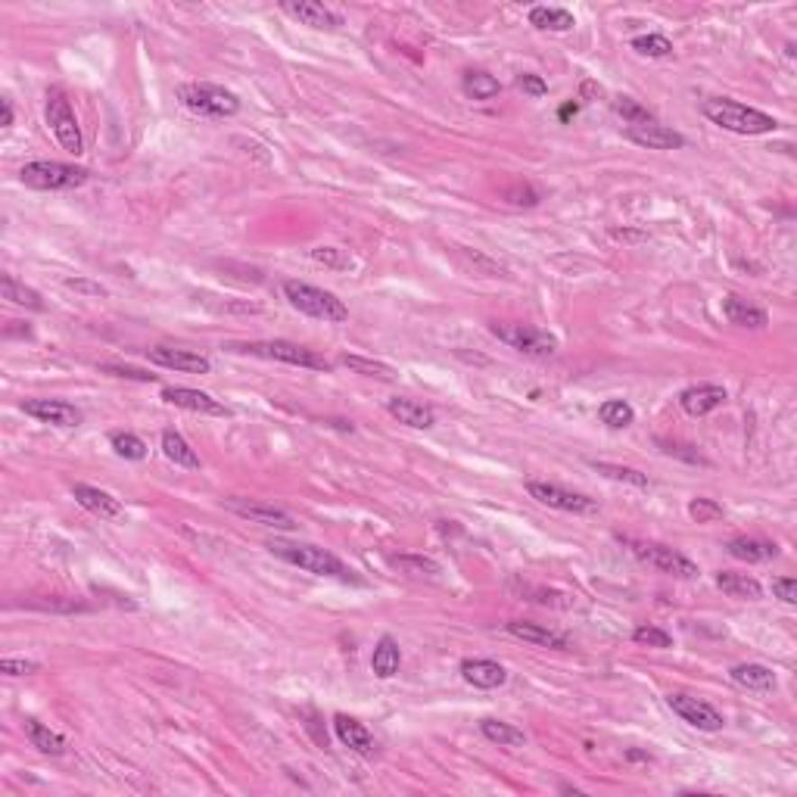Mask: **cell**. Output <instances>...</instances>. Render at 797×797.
<instances>
[{
  "label": "cell",
  "instance_id": "cell-37",
  "mask_svg": "<svg viewBox=\"0 0 797 797\" xmlns=\"http://www.w3.org/2000/svg\"><path fill=\"white\" fill-rule=\"evenodd\" d=\"M340 365H346L349 371H355V374H365V377H377V380H393L396 371L389 365H383V362H374V359H362V355H343Z\"/></svg>",
  "mask_w": 797,
  "mask_h": 797
},
{
  "label": "cell",
  "instance_id": "cell-20",
  "mask_svg": "<svg viewBox=\"0 0 797 797\" xmlns=\"http://www.w3.org/2000/svg\"><path fill=\"white\" fill-rule=\"evenodd\" d=\"M334 732H336V738H340L343 745L349 747V751L362 754V757H371V754L377 751L374 735H371V732H368L365 726H362L355 717H346V713H336V717H334Z\"/></svg>",
  "mask_w": 797,
  "mask_h": 797
},
{
  "label": "cell",
  "instance_id": "cell-7",
  "mask_svg": "<svg viewBox=\"0 0 797 797\" xmlns=\"http://www.w3.org/2000/svg\"><path fill=\"white\" fill-rule=\"evenodd\" d=\"M47 125H50L53 137H57L60 147H63L66 153H72V156L85 153V137H81L78 119H75L72 106H69L66 94L60 91V87H50V91H47Z\"/></svg>",
  "mask_w": 797,
  "mask_h": 797
},
{
  "label": "cell",
  "instance_id": "cell-44",
  "mask_svg": "<svg viewBox=\"0 0 797 797\" xmlns=\"http://www.w3.org/2000/svg\"><path fill=\"white\" fill-rule=\"evenodd\" d=\"M41 666L34 661H23V657H4L0 661V673H6V676H32V673H38Z\"/></svg>",
  "mask_w": 797,
  "mask_h": 797
},
{
  "label": "cell",
  "instance_id": "cell-40",
  "mask_svg": "<svg viewBox=\"0 0 797 797\" xmlns=\"http://www.w3.org/2000/svg\"><path fill=\"white\" fill-rule=\"evenodd\" d=\"M632 50L642 53V57H670L673 53V44L664 38V34H642V38L632 41Z\"/></svg>",
  "mask_w": 797,
  "mask_h": 797
},
{
  "label": "cell",
  "instance_id": "cell-13",
  "mask_svg": "<svg viewBox=\"0 0 797 797\" xmlns=\"http://www.w3.org/2000/svg\"><path fill=\"white\" fill-rule=\"evenodd\" d=\"M23 411L41 424H53V427H78L81 411L66 398H25Z\"/></svg>",
  "mask_w": 797,
  "mask_h": 797
},
{
  "label": "cell",
  "instance_id": "cell-30",
  "mask_svg": "<svg viewBox=\"0 0 797 797\" xmlns=\"http://www.w3.org/2000/svg\"><path fill=\"white\" fill-rule=\"evenodd\" d=\"M717 586L723 589L726 595L732 598H747V601H757L760 595H764V586H760L754 576L747 573H729V570H723V573H717Z\"/></svg>",
  "mask_w": 797,
  "mask_h": 797
},
{
  "label": "cell",
  "instance_id": "cell-6",
  "mask_svg": "<svg viewBox=\"0 0 797 797\" xmlns=\"http://www.w3.org/2000/svg\"><path fill=\"white\" fill-rule=\"evenodd\" d=\"M178 97H181V103L190 113L212 115V119H228V115L240 113L237 94L224 91L218 85H181L178 87Z\"/></svg>",
  "mask_w": 797,
  "mask_h": 797
},
{
  "label": "cell",
  "instance_id": "cell-21",
  "mask_svg": "<svg viewBox=\"0 0 797 797\" xmlns=\"http://www.w3.org/2000/svg\"><path fill=\"white\" fill-rule=\"evenodd\" d=\"M462 676L467 685H473V689H501L508 679L505 666L496 664V661H486V657H473V661H464L462 664Z\"/></svg>",
  "mask_w": 797,
  "mask_h": 797
},
{
  "label": "cell",
  "instance_id": "cell-46",
  "mask_svg": "<svg viewBox=\"0 0 797 797\" xmlns=\"http://www.w3.org/2000/svg\"><path fill=\"white\" fill-rule=\"evenodd\" d=\"M773 595L785 604H794L797 601V582L792 580V576H773Z\"/></svg>",
  "mask_w": 797,
  "mask_h": 797
},
{
  "label": "cell",
  "instance_id": "cell-18",
  "mask_svg": "<svg viewBox=\"0 0 797 797\" xmlns=\"http://www.w3.org/2000/svg\"><path fill=\"white\" fill-rule=\"evenodd\" d=\"M627 137L638 147H648V150H679L685 147V137L673 128L661 125V122H648V125H632L627 128Z\"/></svg>",
  "mask_w": 797,
  "mask_h": 797
},
{
  "label": "cell",
  "instance_id": "cell-1",
  "mask_svg": "<svg viewBox=\"0 0 797 797\" xmlns=\"http://www.w3.org/2000/svg\"><path fill=\"white\" fill-rule=\"evenodd\" d=\"M268 552L274 554V558L287 561V564L306 570V573H315V576H334V580L340 582H353V570H349L346 564H343L336 554H331L327 548H318V545H308V542H287V539H271L268 542Z\"/></svg>",
  "mask_w": 797,
  "mask_h": 797
},
{
  "label": "cell",
  "instance_id": "cell-45",
  "mask_svg": "<svg viewBox=\"0 0 797 797\" xmlns=\"http://www.w3.org/2000/svg\"><path fill=\"white\" fill-rule=\"evenodd\" d=\"M505 199L514 206H536L539 203V194H536L530 184H514V188L505 190Z\"/></svg>",
  "mask_w": 797,
  "mask_h": 797
},
{
  "label": "cell",
  "instance_id": "cell-52",
  "mask_svg": "<svg viewBox=\"0 0 797 797\" xmlns=\"http://www.w3.org/2000/svg\"><path fill=\"white\" fill-rule=\"evenodd\" d=\"M580 113V103H564V106H561V119H570V115H576Z\"/></svg>",
  "mask_w": 797,
  "mask_h": 797
},
{
  "label": "cell",
  "instance_id": "cell-25",
  "mask_svg": "<svg viewBox=\"0 0 797 797\" xmlns=\"http://www.w3.org/2000/svg\"><path fill=\"white\" fill-rule=\"evenodd\" d=\"M723 312H726V318H729V325L747 327V331H764V327L769 325V318H766L764 308L747 306V302L738 299V297H726Z\"/></svg>",
  "mask_w": 797,
  "mask_h": 797
},
{
  "label": "cell",
  "instance_id": "cell-35",
  "mask_svg": "<svg viewBox=\"0 0 797 797\" xmlns=\"http://www.w3.org/2000/svg\"><path fill=\"white\" fill-rule=\"evenodd\" d=\"M109 445L115 449V455L128 458V462H143V458H147V443H143L141 436H134V433H128V430L109 433Z\"/></svg>",
  "mask_w": 797,
  "mask_h": 797
},
{
  "label": "cell",
  "instance_id": "cell-17",
  "mask_svg": "<svg viewBox=\"0 0 797 797\" xmlns=\"http://www.w3.org/2000/svg\"><path fill=\"white\" fill-rule=\"evenodd\" d=\"M723 402H726V389L719 387V383H698V387H689L679 393V405H682V411L692 417L710 415V411H717Z\"/></svg>",
  "mask_w": 797,
  "mask_h": 797
},
{
  "label": "cell",
  "instance_id": "cell-8",
  "mask_svg": "<svg viewBox=\"0 0 797 797\" xmlns=\"http://www.w3.org/2000/svg\"><path fill=\"white\" fill-rule=\"evenodd\" d=\"M492 334H496L505 346L518 349V353L530 355V359H552V355L558 353V340L530 325H492Z\"/></svg>",
  "mask_w": 797,
  "mask_h": 797
},
{
  "label": "cell",
  "instance_id": "cell-31",
  "mask_svg": "<svg viewBox=\"0 0 797 797\" xmlns=\"http://www.w3.org/2000/svg\"><path fill=\"white\" fill-rule=\"evenodd\" d=\"M530 25L542 32H570L576 25L573 13L561 10V6H533L530 10Z\"/></svg>",
  "mask_w": 797,
  "mask_h": 797
},
{
  "label": "cell",
  "instance_id": "cell-15",
  "mask_svg": "<svg viewBox=\"0 0 797 797\" xmlns=\"http://www.w3.org/2000/svg\"><path fill=\"white\" fill-rule=\"evenodd\" d=\"M280 10L287 13V16L299 19L302 25H312V29H340L343 25V16L340 13H334L331 6L325 4H315V0H284L280 4Z\"/></svg>",
  "mask_w": 797,
  "mask_h": 797
},
{
  "label": "cell",
  "instance_id": "cell-36",
  "mask_svg": "<svg viewBox=\"0 0 797 797\" xmlns=\"http://www.w3.org/2000/svg\"><path fill=\"white\" fill-rule=\"evenodd\" d=\"M598 417H601V424H608V427L623 430L636 421V411H632V405L623 402V398H608V402H601V408H598Z\"/></svg>",
  "mask_w": 797,
  "mask_h": 797
},
{
  "label": "cell",
  "instance_id": "cell-33",
  "mask_svg": "<svg viewBox=\"0 0 797 797\" xmlns=\"http://www.w3.org/2000/svg\"><path fill=\"white\" fill-rule=\"evenodd\" d=\"M462 87H464L467 97H473V100H492L501 94L499 78H492L490 72H464Z\"/></svg>",
  "mask_w": 797,
  "mask_h": 797
},
{
  "label": "cell",
  "instance_id": "cell-22",
  "mask_svg": "<svg viewBox=\"0 0 797 797\" xmlns=\"http://www.w3.org/2000/svg\"><path fill=\"white\" fill-rule=\"evenodd\" d=\"M72 496L75 501H78L81 508H87L91 514H97V518H122V501L115 496H109V492L97 490V486H87V483H75L72 486Z\"/></svg>",
  "mask_w": 797,
  "mask_h": 797
},
{
  "label": "cell",
  "instance_id": "cell-51",
  "mask_svg": "<svg viewBox=\"0 0 797 797\" xmlns=\"http://www.w3.org/2000/svg\"><path fill=\"white\" fill-rule=\"evenodd\" d=\"M0 115H4V119H0V125L10 128L13 125V103L10 100H0Z\"/></svg>",
  "mask_w": 797,
  "mask_h": 797
},
{
  "label": "cell",
  "instance_id": "cell-48",
  "mask_svg": "<svg viewBox=\"0 0 797 797\" xmlns=\"http://www.w3.org/2000/svg\"><path fill=\"white\" fill-rule=\"evenodd\" d=\"M106 371V374H113V377H132V380H153V374H143V371H137V368H122V365H106L103 368Z\"/></svg>",
  "mask_w": 797,
  "mask_h": 797
},
{
  "label": "cell",
  "instance_id": "cell-9",
  "mask_svg": "<svg viewBox=\"0 0 797 797\" xmlns=\"http://www.w3.org/2000/svg\"><path fill=\"white\" fill-rule=\"evenodd\" d=\"M632 552H636L645 564L661 570V573L679 576V580H692V576L701 573L695 561H689L685 554H679L676 548L657 545V542H632Z\"/></svg>",
  "mask_w": 797,
  "mask_h": 797
},
{
  "label": "cell",
  "instance_id": "cell-47",
  "mask_svg": "<svg viewBox=\"0 0 797 797\" xmlns=\"http://www.w3.org/2000/svg\"><path fill=\"white\" fill-rule=\"evenodd\" d=\"M518 87H520V91H524V94H530V97H542V94H548V85L539 78V75H533V72L520 75V78H518Z\"/></svg>",
  "mask_w": 797,
  "mask_h": 797
},
{
  "label": "cell",
  "instance_id": "cell-23",
  "mask_svg": "<svg viewBox=\"0 0 797 797\" xmlns=\"http://www.w3.org/2000/svg\"><path fill=\"white\" fill-rule=\"evenodd\" d=\"M505 629L511 632L514 638H520V642L542 645V648H554V651H564V648H567V638L561 636V632H554V629L542 627V623H530V620H511Z\"/></svg>",
  "mask_w": 797,
  "mask_h": 797
},
{
  "label": "cell",
  "instance_id": "cell-4",
  "mask_svg": "<svg viewBox=\"0 0 797 797\" xmlns=\"http://www.w3.org/2000/svg\"><path fill=\"white\" fill-rule=\"evenodd\" d=\"M231 353H246V355H259V359H271V362H284V365H297V368H312V371H331V362L321 359L315 349H306L299 343L290 340H265V343H231Z\"/></svg>",
  "mask_w": 797,
  "mask_h": 797
},
{
  "label": "cell",
  "instance_id": "cell-49",
  "mask_svg": "<svg viewBox=\"0 0 797 797\" xmlns=\"http://www.w3.org/2000/svg\"><path fill=\"white\" fill-rule=\"evenodd\" d=\"M312 259H318V262H325V265H346V259H340V252H336L334 246H318V250H312Z\"/></svg>",
  "mask_w": 797,
  "mask_h": 797
},
{
  "label": "cell",
  "instance_id": "cell-2",
  "mask_svg": "<svg viewBox=\"0 0 797 797\" xmlns=\"http://www.w3.org/2000/svg\"><path fill=\"white\" fill-rule=\"evenodd\" d=\"M704 115L713 122V125L726 128V132L732 134H769L779 128V122L773 119V115L760 113V109L754 106H745V103H735V100H726V97H713V100H704Z\"/></svg>",
  "mask_w": 797,
  "mask_h": 797
},
{
  "label": "cell",
  "instance_id": "cell-11",
  "mask_svg": "<svg viewBox=\"0 0 797 797\" xmlns=\"http://www.w3.org/2000/svg\"><path fill=\"white\" fill-rule=\"evenodd\" d=\"M666 704L673 707V713H676L682 723L695 726V729H701V732H719L726 726L723 713H719L717 707L707 704V701H698L689 695H670L666 698Z\"/></svg>",
  "mask_w": 797,
  "mask_h": 797
},
{
  "label": "cell",
  "instance_id": "cell-5",
  "mask_svg": "<svg viewBox=\"0 0 797 797\" xmlns=\"http://www.w3.org/2000/svg\"><path fill=\"white\" fill-rule=\"evenodd\" d=\"M87 175H91V171L81 169V166H69V162H53V160H38V162L23 166V171H19V181H23L25 188H34V190H72V188H81V184L87 181Z\"/></svg>",
  "mask_w": 797,
  "mask_h": 797
},
{
  "label": "cell",
  "instance_id": "cell-38",
  "mask_svg": "<svg viewBox=\"0 0 797 797\" xmlns=\"http://www.w3.org/2000/svg\"><path fill=\"white\" fill-rule=\"evenodd\" d=\"M614 109H617V115H623V122H627L629 128L632 125H648V122H655V113H651L648 106H642L638 100H632V97H620V100L614 103Z\"/></svg>",
  "mask_w": 797,
  "mask_h": 797
},
{
  "label": "cell",
  "instance_id": "cell-10",
  "mask_svg": "<svg viewBox=\"0 0 797 797\" xmlns=\"http://www.w3.org/2000/svg\"><path fill=\"white\" fill-rule=\"evenodd\" d=\"M527 492L530 499L542 501L548 508H558V511H570V514H592L598 511V501L582 496V492H570L558 483H542V480H530L527 483Z\"/></svg>",
  "mask_w": 797,
  "mask_h": 797
},
{
  "label": "cell",
  "instance_id": "cell-3",
  "mask_svg": "<svg viewBox=\"0 0 797 797\" xmlns=\"http://www.w3.org/2000/svg\"><path fill=\"white\" fill-rule=\"evenodd\" d=\"M284 297L293 308H299L308 318L327 321V325H343L349 318V308L340 297H334L331 290H321L306 280H284Z\"/></svg>",
  "mask_w": 797,
  "mask_h": 797
},
{
  "label": "cell",
  "instance_id": "cell-29",
  "mask_svg": "<svg viewBox=\"0 0 797 797\" xmlns=\"http://www.w3.org/2000/svg\"><path fill=\"white\" fill-rule=\"evenodd\" d=\"M162 452H166L169 462H175L178 467L199 471V455H197L194 449H190V443L178 430H166V433H162Z\"/></svg>",
  "mask_w": 797,
  "mask_h": 797
},
{
  "label": "cell",
  "instance_id": "cell-16",
  "mask_svg": "<svg viewBox=\"0 0 797 797\" xmlns=\"http://www.w3.org/2000/svg\"><path fill=\"white\" fill-rule=\"evenodd\" d=\"M150 362L160 368L184 371V374H209L212 362L206 355H197L190 349H171V346H156L150 349Z\"/></svg>",
  "mask_w": 797,
  "mask_h": 797
},
{
  "label": "cell",
  "instance_id": "cell-24",
  "mask_svg": "<svg viewBox=\"0 0 797 797\" xmlns=\"http://www.w3.org/2000/svg\"><path fill=\"white\" fill-rule=\"evenodd\" d=\"M729 554L738 561H747V564H764V561H773L779 554V545L766 539H754V536H735L729 539Z\"/></svg>",
  "mask_w": 797,
  "mask_h": 797
},
{
  "label": "cell",
  "instance_id": "cell-39",
  "mask_svg": "<svg viewBox=\"0 0 797 797\" xmlns=\"http://www.w3.org/2000/svg\"><path fill=\"white\" fill-rule=\"evenodd\" d=\"M592 467L598 473H604V477L610 480H620V483H629V486H648V477H645L642 471H636V467H620V464H608V462H592Z\"/></svg>",
  "mask_w": 797,
  "mask_h": 797
},
{
  "label": "cell",
  "instance_id": "cell-27",
  "mask_svg": "<svg viewBox=\"0 0 797 797\" xmlns=\"http://www.w3.org/2000/svg\"><path fill=\"white\" fill-rule=\"evenodd\" d=\"M732 679L751 692H775V673L764 664H738L732 666Z\"/></svg>",
  "mask_w": 797,
  "mask_h": 797
},
{
  "label": "cell",
  "instance_id": "cell-28",
  "mask_svg": "<svg viewBox=\"0 0 797 797\" xmlns=\"http://www.w3.org/2000/svg\"><path fill=\"white\" fill-rule=\"evenodd\" d=\"M25 738L32 741V747H38L41 754H50V757H63L66 754V738L57 732H50L44 723L38 719H25Z\"/></svg>",
  "mask_w": 797,
  "mask_h": 797
},
{
  "label": "cell",
  "instance_id": "cell-26",
  "mask_svg": "<svg viewBox=\"0 0 797 797\" xmlns=\"http://www.w3.org/2000/svg\"><path fill=\"white\" fill-rule=\"evenodd\" d=\"M398 664H402L398 642L393 636H383L380 642H377L374 655H371V670H374L377 679H393L398 673Z\"/></svg>",
  "mask_w": 797,
  "mask_h": 797
},
{
  "label": "cell",
  "instance_id": "cell-19",
  "mask_svg": "<svg viewBox=\"0 0 797 797\" xmlns=\"http://www.w3.org/2000/svg\"><path fill=\"white\" fill-rule=\"evenodd\" d=\"M387 411L396 417L398 424L405 427H415V430H427L436 424V411L430 405L417 402V398H405V396H393L387 398Z\"/></svg>",
  "mask_w": 797,
  "mask_h": 797
},
{
  "label": "cell",
  "instance_id": "cell-12",
  "mask_svg": "<svg viewBox=\"0 0 797 797\" xmlns=\"http://www.w3.org/2000/svg\"><path fill=\"white\" fill-rule=\"evenodd\" d=\"M224 508L234 511L237 518L252 520V524H262V527H274V530H297V520L290 518L287 511L274 505H265V501H250V499H224Z\"/></svg>",
  "mask_w": 797,
  "mask_h": 797
},
{
  "label": "cell",
  "instance_id": "cell-32",
  "mask_svg": "<svg viewBox=\"0 0 797 797\" xmlns=\"http://www.w3.org/2000/svg\"><path fill=\"white\" fill-rule=\"evenodd\" d=\"M0 290H4V299L16 302V306H25V308H32V312H44V299H41V293H34L32 287L19 284V280L10 278V274L0 278Z\"/></svg>",
  "mask_w": 797,
  "mask_h": 797
},
{
  "label": "cell",
  "instance_id": "cell-41",
  "mask_svg": "<svg viewBox=\"0 0 797 797\" xmlns=\"http://www.w3.org/2000/svg\"><path fill=\"white\" fill-rule=\"evenodd\" d=\"M393 567L405 570L411 576H436L439 564L430 558H421V554H402V558H393Z\"/></svg>",
  "mask_w": 797,
  "mask_h": 797
},
{
  "label": "cell",
  "instance_id": "cell-42",
  "mask_svg": "<svg viewBox=\"0 0 797 797\" xmlns=\"http://www.w3.org/2000/svg\"><path fill=\"white\" fill-rule=\"evenodd\" d=\"M689 514H692V520H698V524H713V520H719L726 511H723V505L713 499H692Z\"/></svg>",
  "mask_w": 797,
  "mask_h": 797
},
{
  "label": "cell",
  "instance_id": "cell-43",
  "mask_svg": "<svg viewBox=\"0 0 797 797\" xmlns=\"http://www.w3.org/2000/svg\"><path fill=\"white\" fill-rule=\"evenodd\" d=\"M632 638H636L638 645H648V648H670V645H673L670 632H664L657 627H636Z\"/></svg>",
  "mask_w": 797,
  "mask_h": 797
},
{
  "label": "cell",
  "instance_id": "cell-34",
  "mask_svg": "<svg viewBox=\"0 0 797 797\" xmlns=\"http://www.w3.org/2000/svg\"><path fill=\"white\" fill-rule=\"evenodd\" d=\"M480 732H483V738H490L492 745H499V747H518L527 741L524 732L514 729V726H508V723H501V719H483V723H480Z\"/></svg>",
  "mask_w": 797,
  "mask_h": 797
},
{
  "label": "cell",
  "instance_id": "cell-14",
  "mask_svg": "<svg viewBox=\"0 0 797 797\" xmlns=\"http://www.w3.org/2000/svg\"><path fill=\"white\" fill-rule=\"evenodd\" d=\"M162 398H166L169 405H175V408L194 411V415H212V417H224V415H228V408H224L218 398H212L209 393H203V389L166 387V389H162Z\"/></svg>",
  "mask_w": 797,
  "mask_h": 797
},
{
  "label": "cell",
  "instance_id": "cell-50",
  "mask_svg": "<svg viewBox=\"0 0 797 797\" xmlns=\"http://www.w3.org/2000/svg\"><path fill=\"white\" fill-rule=\"evenodd\" d=\"M69 290H78V293H87V297H106V290H103L100 284H91V280H66Z\"/></svg>",
  "mask_w": 797,
  "mask_h": 797
}]
</instances>
